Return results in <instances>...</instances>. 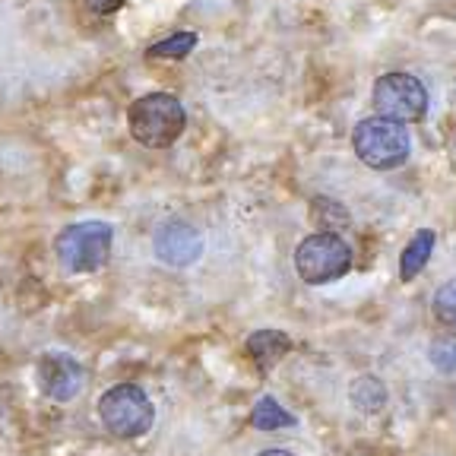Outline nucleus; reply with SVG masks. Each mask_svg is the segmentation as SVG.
Returning a JSON list of instances; mask_svg holds the SVG:
<instances>
[{"label": "nucleus", "instance_id": "nucleus-16", "mask_svg": "<svg viewBox=\"0 0 456 456\" xmlns=\"http://www.w3.org/2000/svg\"><path fill=\"white\" fill-rule=\"evenodd\" d=\"M431 364L444 374H456V339H437L428 352Z\"/></svg>", "mask_w": 456, "mask_h": 456}, {"label": "nucleus", "instance_id": "nucleus-12", "mask_svg": "<svg viewBox=\"0 0 456 456\" xmlns=\"http://www.w3.org/2000/svg\"><path fill=\"white\" fill-rule=\"evenodd\" d=\"M250 421H254L256 431H279V428H292L295 415L285 412L282 403L276 396H260L256 399L254 412H250Z\"/></svg>", "mask_w": 456, "mask_h": 456}, {"label": "nucleus", "instance_id": "nucleus-13", "mask_svg": "<svg viewBox=\"0 0 456 456\" xmlns=\"http://www.w3.org/2000/svg\"><path fill=\"white\" fill-rule=\"evenodd\" d=\"M311 219H314V225L327 228V232H336V228L349 225V213H346V207H342V203H336V200H327V197L314 200Z\"/></svg>", "mask_w": 456, "mask_h": 456}, {"label": "nucleus", "instance_id": "nucleus-8", "mask_svg": "<svg viewBox=\"0 0 456 456\" xmlns=\"http://www.w3.org/2000/svg\"><path fill=\"white\" fill-rule=\"evenodd\" d=\"M38 384H42L45 396L57 399V403H70L83 390V368L67 352H48L38 362Z\"/></svg>", "mask_w": 456, "mask_h": 456}, {"label": "nucleus", "instance_id": "nucleus-10", "mask_svg": "<svg viewBox=\"0 0 456 456\" xmlns=\"http://www.w3.org/2000/svg\"><path fill=\"white\" fill-rule=\"evenodd\" d=\"M431 250H435V232L421 228L419 235L403 248V256H399V279H403V282H412V279L428 266Z\"/></svg>", "mask_w": 456, "mask_h": 456}, {"label": "nucleus", "instance_id": "nucleus-3", "mask_svg": "<svg viewBox=\"0 0 456 456\" xmlns=\"http://www.w3.org/2000/svg\"><path fill=\"white\" fill-rule=\"evenodd\" d=\"M114 228L108 222H77L54 238V254L67 273H95L111 254Z\"/></svg>", "mask_w": 456, "mask_h": 456}, {"label": "nucleus", "instance_id": "nucleus-5", "mask_svg": "<svg viewBox=\"0 0 456 456\" xmlns=\"http://www.w3.org/2000/svg\"><path fill=\"white\" fill-rule=\"evenodd\" d=\"M99 419L114 437H140L156 421V406L136 384H118L99 396Z\"/></svg>", "mask_w": 456, "mask_h": 456}, {"label": "nucleus", "instance_id": "nucleus-1", "mask_svg": "<svg viewBox=\"0 0 456 456\" xmlns=\"http://www.w3.org/2000/svg\"><path fill=\"white\" fill-rule=\"evenodd\" d=\"M127 127L140 146L146 150H165L178 140L187 127V111L175 95L150 93L136 99L127 111Z\"/></svg>", "mask_w": 456, "mask_h": 456}, {"label": "nucleus", "instance_id": "nucleus-2", "mask_svg": "<svg viewBox=\"0 0 456 456\" xmlns=\"http://www.w3.org/2000/svg\"><path fill=\"white\" fill-rule=\"evenodd\" d=\"M352 146H355V156L362 159L368 168L390 171V168H399V165L409 159L412 140H409L406 124L374 114V118H364L355 127Z\"/></svg>", "mask_w": 456, "mask_h": 456}, {"label": "nucleus", "instance_id": "nucleus-6", "mask_svg": "<svg viewBox=\"0 0 456 456\" xmlns=\"http://www.w3.org/2000/svg\"><path fill=\"white\" fill-rule=\"evenodd\" d=\"M374 108L380 118L399 124H415L428 111V93L412 73H387L374 83Z\"/></svg>", "mask_w": 456, "mask_h": 456}, {"label": "nucleus", "instance_id": "nucleus-14", "mask_svg": "<svg viewBox=\"0 0 456 456\" xmlns=\"http://www.w3.org/2000/svg\"><path fill=\"white\" fill-rule=\"evenodd\" d=\"M197 48V36L193 32H178V36H168L162 42H156L150 48V57H168V61H181L191 51Z\"/></svg>", "mask_w": 456, "mask_h": 456}, {"label": "nucleus", "instance_id": "nucleus-17", "mask_svg": "<svg viewBox=\"0 0 456 456\" xmlns=\"http://www.w3.org/2000/svg\"><path fill=\"white\" fill-rule=\"evenodd\" d=\"M127 0H86V7L93 10L95 16H111V13H118V10L124 7Z\"/></svg>", "mask_w": 456, "mask_h": 456}, {"label": "nucleus", "instance_id": "nucleus-4", "mask_svg": "<svg viewBox=\"0 0 456 456\" xmlns=\"http://www.w3.org/2000/svg\"><path fill=\"white\" fill-rule=\"evenodd\" d=\"M352 248L336 232H317L295 248V273L307 285H327L352 270Z\"/></svg>", "mask_w": 456, "mask_h": 456}, {"label": "nucleus", "instance_id": "nucleus-7", "mask_svg": "<svg viewBox=\"0 0 456 456\" xmlns=\"http://www.w3.org/2000/svg\"><path fill=\"white\" fill-rule=\"evenodd\" d=\"M152 248H156V256L162 260L165 266H191L197 264V256L203 254V235L191 222H165L162 228L152 238Z\"/></svg>", "mask_w": 456, "mask_h": 456}, {"label": "nucleus", "instance_id": "nucleus-15", "mask_svg": "<svg viewBox=\"0 0 456 456\" xmlns=\"http://www.w3.org/2000/svg\"><path fill=\"white\" fill-rule=\"evenodd\" d=\"M435 317L444 323V327L456 330V279L437 289V295H435Z\"/></svg>", "mask_w": 456, "mask_h": 456}, {"label": "nucleus", "instance_id": "nucleus-9", "mask_svg": "<svg viewBox=\"0 0 456 456\" xmlns=\"http://www.w3.org/2000/svg\"><path fill=\"white\" fill-rule=\"evenodd\" d=\"M292 349V339L279 330H256L254 336L248 339V355L254 358L256 368H273L285 352Z\"/></svg>", "mask_w": 456, "mask_h": 456}, {"label": "nucleus", "instance_id": "nucleus-11", "mask_svg": "<svg viewBox=\"0 0 456 456\" xmlns=\"http://www.w3.org/2000/svg\"><path fill=\"white\" fill-rule=\"evenodd\" d=\"M349 399H352V406H355L358 412H364V415L380 412V409L387 406V387H384V380L374 378V374H362V378L352 380Z\"/></svg>", "mask_w": 456, "mask_h": 456}, {"label": "nucleus", "instance_id": "nucleus-18", "mask_svg": "<svg viewBox=\"0 0 456 456\" xmlns=\"http://www.w3.org/2000/svg\"><path fill=\"white\" fill-rule=\"evenodd\" d=\"M256 456H295V453H292V450H279L276 447V450H264V453H256Z\"/></svg>", "mask_w": 456, "mask_h": 456}]
</instances>
